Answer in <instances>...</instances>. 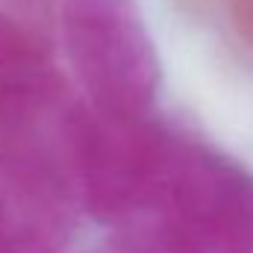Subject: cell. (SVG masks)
I'll use <instances>...</instances> for the list:
<instances>
[{
  "instance_id": "6da1fadb",
  "label": "cell",
  "mask_w": 253,
  "mask_h": 253,
  "mask_svg": "<svg viewBox=\"0 0 253 253\" xmlns=\"http://www.w3.org/2000/svg\"><path fill=\"white\" fill-rule=\"evenodd\" d=\"M153 209L171 253H253V177L200 144L177 138Z\"/></svg>"
},
{
  "instance_id": "7a4b0ae2",
  "label": "cell",
  "mask_w": 253,
  "mask_h": 253,
  "mask_svg": "<svg viewBox=\"0 0 253 253\" xmlns=\"http://www.w3.org/2000/svg\"><path fill=\"white\" fill-rule=\"evenodd\" d=\"M62 36L94 112L147 115L159 59L135 0H65Z\"/></svg>"
},
{
  "instance_id": "3957f363",
  "label": "cell",
  "mask_w": 253,
  "mask_h": 253,
  "mask_svg": "<svg viewBox=\"0 0 253 253\" xmlns=\"http://www.w3.org/2000/svg\"><path fill=\"white\" fill-rule=\"evenodd\" d=\"M174 147L177 138L147 115L83 112L74 138L71 180L100 221L129 218L153 206Z\"/></svg>"
},
{
  "instance_id": "277c9868",
  "label": "cell",
  "mask_w": 253,
  "mask_h": 253,
  "mask_svg": "<svg viewBox=\"0 0 253 253\" xmlns=\"http://www.w3.org/2000/svg\"><path fill=\"white\" fill-rule=\"evenodd\" d=\"M227 3H230V15H233L239 36L253 50V0H227Z\"/></svg>"
}]
</instances>
